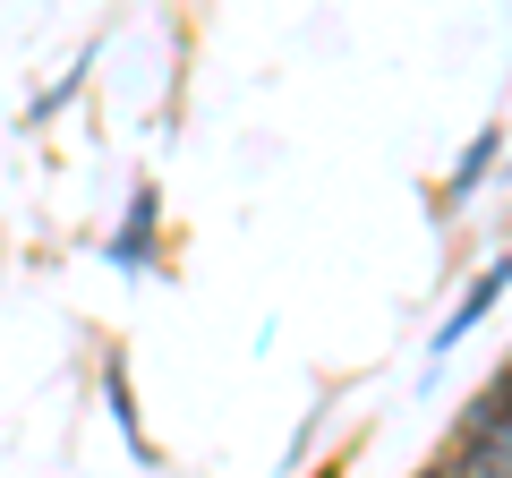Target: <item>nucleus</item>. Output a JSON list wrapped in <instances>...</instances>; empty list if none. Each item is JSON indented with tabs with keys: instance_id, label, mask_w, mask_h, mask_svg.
Returning a JSON list of instances; mask_svg holds the SVG:
<instances>
[{
	"instance_id": "423d86ee",
	"label": "nucleus",
	"mask_w": 512,
	"mask_h": 478,
	"mask_svg": "<svg viewBox=\"0 0 512 478\" xmlns=\"http://www.w3.org/2000/svg\"><path fill=\"white\" fill-rule=\"evenodd\" d=\"M487 393H495V402H504V410H512V350H504V368H495V376H487Z\"/></svg>"
},
{
	"instance_id": "f03ea898",
	"label": "nucleus",
	"mask_w": 512,
	"mask_h": 478,
	"mask_svg": "<svg viewBox=\"0 0 512 478\" xmlns=\"http://www.w3.org/2000/svg\"><path fill=\"white\" fill-rule=\"evenodd\" d=\"M103 257H111V274H163V188L154 180H137L128 188V214H120V231L103 239Z\"/></svg>"
},
{
	"instance_id": "f257e3e1",
	"label": "nucleus",
	"mask_w": 512,
	"mask_h": 478,
	"mask_svg": "<svg viewBox=\"0 0 512 478\" xmlns=\"http://www.w3.org/2000/svg\"><path fill=\"white\" fill-rule=\"evenodd\" d=\"M436 461H444L453 478H512V410L478 385L470 402L453 410V427H444Z\"/></svg>"
},
{
	"instance_id": "0eeeda50",
	"label": "nucleus",
	"mask_w": 512,
	"mask_h": 478,
	"mask_svg": "<svg viewBox=\"0 0 512 478\" xmlns=\"http://www.w3.org/2000/svg\"><path fill=\"white\" fill-rule=\"evenodd\" d=\"M410 478H453V470H444V461H436V453H427V461H419V470H410Z\"/></svg>"
},
{
	"instance_id": "39448f33",
	"label": "nucleus",
	"mask_w": 512,
	"mask_h": 478,
	"mask_svg": "<svg viewBox=\"0 0 512 478\" xmlns=\"http://www.w3.org/2000/svg\"><path fill=\"white\" fill-rule=\"evenodd\" d=\"M103 393H111V419H120V444L146 461V470H163V444L146 436V410H137V393H128V368H120V359H103Z\"/></svg>"
},
{
	"instance_id": "20e7f679",
	"label": "nucleus",
	"mask_w": 512,
	"mask_h": 478,
	"mask_svg": "<svg viewBox=\"0 0 512 478\" xmlns=\"http://www.w3.org/2000/svg\"><path fill=\"white\" fill-rule=\"evenodd\" d=\"M495 154H504V120H487V129H478L470 146H461V163H453V171H444V180H436V222H453L461 205L478 197V180H487V171H495Z\"/></svg>"
},
{
	"instance_id": "6e6552de",
	"label": "nucleus",
	"mask_w": 512,
	"mask_h": 478,
	"mask_svg": "<svg viewBox=\"0 0 512 478\" xmlns=\"http://www.w3.org/2000/svg\"><path fill=\"white\" fill-rule=\"evenodd\" d=\"M342 461H350V453H342ZM342 461H325V470H316V478H342Z\"/></svg>"
},
{
	"instance_id": "7ed1b4c3",
	"label": "nucleus",
	"mask_w": 512,
	"mask_h": 478,
	"mask_svg": "<svg viewBox=\"0 0 512 478\" xmlns=\"http://www.w3.org/2000/svg\"><path fill=\"white\" fill-rule=\"evenodd\" d=\"M504 291H512V257H487V265H478L470 282H461V299H453V316L436 325L427 359H453V350H461V342L478 333V316H495V299H504Z\"/></svg>"
}]
</instances>
